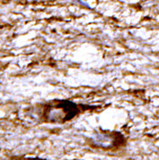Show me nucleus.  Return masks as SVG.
Instances as JSON below:
<instances>
[{"instance_id":"1","label":"nucleus","mask_w":159,"mask_h":160,"mask_svg":"<svg viewBox=\"0 0 159 160\" xmlns=\"http://www.w3.org/2000/svg\"><path fill=\"white\" fill-rule=\"evenodd\" d=\"M80 111L79 107L68 101H60L46 106L43 118L50 123H63L72 119Z\"/></svg>"},{"instance_id":"2","label":"nucleus","mask_w":159,"mask_h":160,"mask_svg":"<svg viewBox=\"0 0 159 160\" xmlns=\"http://www.w3.org/2000/svg\"><path fill=\"white\" fill-rule=\"evenodd\" d=\"M115 141H117V139L114 137V135L108 133H97L92 138V142L96 146L105 149L113 147Z\"/></svg>"}]
</instances>
